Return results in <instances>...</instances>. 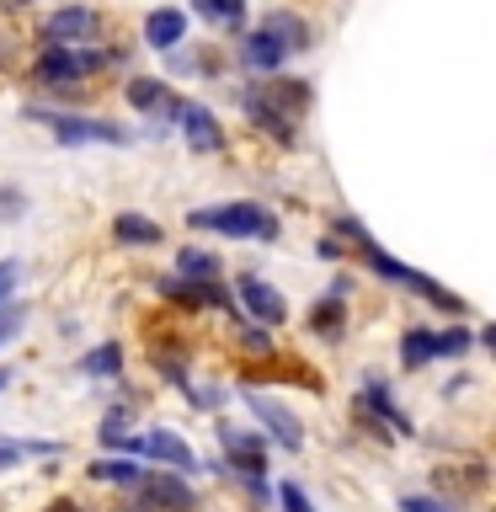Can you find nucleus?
Listing matches in <instances>:
<instances>
[{"mask_svg":"<svg viewBox=\"0 0 496 512\" xmlns=\"http://www.w3.org/2000/svg\"><path fill=\"white\" fill-rule=\"evenodd\" d=\"M400 512H448L438 496H400Z\"/></svg>","mask_w":496,"mask_h":512,"instance_id":"obj_28","label":"nucleus"},{"mask_svg":"<svg viewBox=\"0 0 496 512\" xmlns=\"http://www.w3.org/2000/svg\"><path fill=\"white\" fill-rule=\"evenodd\" d=\"M262 32H272V38H278V43L288 48V54L310 43V32H304V22H299V16H283V11H272L267 22H262Z\"/></svg>","mask_w":496,"mask_h":512,"instance_id":"obj_15","label":"nucleus"},{"mask_svg":"<svg viewBox=\"0 0 496 512\" xmlns=\"http://www.w3.org/2000/svg\"><path fill=\"white\" fill-rule=\"evenodd\" d=\"M22 326H27V310H22V304H11V310H0V342H11V336L22 331Z\"/></svg>","mask_w":496,"mask_h":512,"instance_id":"obj_25","label":"nucleus"},{"mask_svg":"<svg viewBox=\"0 0 496 512\" xmlns=\"http://www.w3.org/2000/svg\"><path fill=\"white\" fill-rule=\"evenodd\" d=\"M43 38L48 48H75V43H91L96 38V11L91 6H64L48 16V27H43Z\"/></svg>","mask_w":496,"mask_h":512,"instance_id":"obj_7","label":"nucleus"},{"mask_svg":"<svg viewBox=\"0 0 496 512\" xmlns=\"http://www.w3.org/2000/svg\"><path fill=\"white\" fill-rule=\"evenodd\" d=\"M182 38H187V16L182 11H171V6L150 11V22H144V43H150V48H176Z\"/></svg>","mask_w":496,"mask_h":512,"instance_id":"obj_11","label":"nucleus"},{"mask_svg":"<svg viewBox=\"0 0 496 512\" xmlns=\"http://www.w3.org/2000/svg\"><path fill=\"white\" fill-rule=\"evenodd\" d=\"M123 368V347L118 342H102L96 352H86V358H80V374H102V379H112Z\"/></svg>","mask_w":496,"mask_h":512,"instance_id":"obj_19","label":"nucleus"},{"mask_svg":"<svg viewBox=\"0 0 496 512\" xmlns=\"http://www.w3.org/2000/svg\"><path fill=\"white\" fill-rule=\"evenodd\" d=\"M219 443H224V454H230L235 475H246L251 486L262 491V475H267V448H262V438H251V432H235V427H219Z\"/></svg>","mask_w":496,"mask_h":512,"instance_id":"obj_6","label":"nucleus"},{"mask_svg":"<svg viewBox=\"0 0 496 512\" xmlns=\"http://www.w3.org/2000/svg\"><path fill=\"white\" fill-rule=\"evenodd\" d=\"M118 448L128 459L144 454V459H160V464H171L176 475H187V470H198V454L176 438V432H144V438H118Z\"/></svg>","mask_w":496,"mask_h":512,"instance_id":"obj_3","label":"nucleus"},{"mask_svg":"<svg viewBox=\"0 0 496 512\" xmlns=\"http://www.w3.org/2000/svg\"><path fill=\"white\" fill-rule=\"evenodd\" d=\"M480 342H486V347L496 352V320H491V326H486V331H480Z\"/></svg>","mask_w":496,"mask_h":512,"instance_id":"obj_31","label":"nucleus"},{"mask_svg":"<svg viewBox=\"0 0 496 512\" xmlns=\"http://www.w3.org/2000/svg\"><path fill=\"white\" fill-rule=\"evenodd\" d=\"M32 118L59 144H128V134L107 118H70V112H43V107H32Z\"/></svg>","mask_w":496,"mask_h":512,"instance_id":"obj_2","label":"nucleus"},{"mask_svg":"<svg viewBox=\"0 0 496 512\" xmlns=\"http://www.w3.org/2000/svg\"><path fill=\"white\" fill-rule=\"evenodd\" d=\"M118 240H134V246H155L160 240V224H150V219H139V214H118Z\"/></svg>","mask_w":496,"mask_h":512,"instance_id":"obj_20","label":"nucleus"},{"mask_svg":"<svg viewBox=\"0 0 496 512\" xmlns=\"http://www.w3.org/2000/svg\"><path fill=\"white\" fill-rule=\"evenodd\" d=\"M246 347H251V352H267L272 342H267V331H246Z\"/></svg>","mask_w":496,"mask_h":512,"instance_id":"obj_30","label":"nucleus"},{"mask_svg":"<svg viewBox=\"0 0 496 512\" xmlns=\"http://www.w3.org/2000/svg\"><path fill=\"white\" fill-rule=\"evenodd\" d=\"M176 112V123L187 128V144L192 150H219V123H214V112L198 107V102H171Z\"/></svg>","mask_w":496,"mask_h":512,"instance_id":"obj_9","label":"nucleus"},{"mask_svg":"<svg viewBox=\"0 0 496 512\" xmlns=\"http://www.w3.org/2000/svg\"><path fill=\"white\" fill-rule=\"evenodd\" d=\"M128 102L134 107H144V112H155V107H171V96H166V86H160V80H134V86H128Z\"/></svg>","mask_w":496,"mask_h":512,"instance_id":"obj_21","label":"nucleus"},{"mask_svg":"<svg viewBox=\"0 0 496 512\" xmlns=\"http://www.w3.org/2000/svg\"><path fill=\"white\" fill-rule=\"evenodd\" d=\"M166 294H176V299H187V304H230V294H224L219 283H160Z\"/></svg>","mask_w":496,"mask_h":512,"instance_id":"obj_17","label":"nucleus"},{"mask_svg":"<svg viewBox=\"0 0 496 512\" xmlns=\"http://www.w3.org/2000/svg\"><path fill=\"white\" fill-rule=\"evenodd\" d=\"M6 384H11V368H0V390H6Z\"/></svg>","mask_w":496,"mask_h":512,"instance_id":"obj_33","label":"nucleus"},{"mask_svg":"<svg viewBox=\"0 0 496 512\" xmlns=\"http://www.w3.org/2000/svg\"><path fill=\"white\" fill-rule=\"evenodd\" d=\"M144 475H150V470H139L134 459H96L91 464V480H112V486H134V491H139Z\"/></svg>","mask_w":496,"mask_h":512,"instance_id":"obj_14","label":"nucleus"},{"mask_svg":"<svg viewBox=\"0 0 496 512\" xmlns=\"http://www.w3.org/2000/svg\"><path fill=\"white\" fill-rule=\"evenodd\" d=\"M22 454H54V448H48V443H27V448H16V443H0V470H11V464L22 459Z\"/></svg>","mask_w":496,"mask_h":512,"instance_id":"obj_24","label":"nucleus"},{"mask_svg":"<svg viewBox=\"0 0 496 512\" xmlns=\"http://www.w3.org/2000/svg\"><path fill=\"white\" fill-rule=\"evenodd\" d=\"M464 347H470V331H443L438 336V358H459Z\"/></svg>","mask_w":496,"mask_h":512,"instance_id":"obj_26","label":"nucleus"},{"mask_svg":"<svg viewBox=\"0 0 496 512\" xmlns=\"http://www.w3.org/2000/svg\"><path fill=\"white\" fill-rule=\"evenodd\" d=\"M283 54H288V48H283L278 38H272V32H262V27H256L251 38H246V48H240V59H246L251 70H278Z\"/></svg>","mask_w":496,"mask_h":512,"instance_id":"obj_12","label":"nucleus"},{"mask_svg":"<svg viewBox=\"0 0 496 512\" xmlns=\"http://www.w3.org/2000/svg\"><path fill=\"white\" fill-rule=\"evenodd\" d=\"M240 304H246V310H251L256 320H262V326H278V320L288 315L283 294H278L272 283H262L256 272H251V278H240Z\"/></svg>","mask_w":496,"mask_h":512,"instance_id":"obj_8","label":"nucleus"},{"mask_svg":"<svg viewBox=\"0 0 496 512\" xmlns=\"http://www.w3.org/2000/svg\"><path fill=\"white\" fill-rule=\"evenodd\" d=\"M176 272H182V278H192V283H214L219 278V262L208 251H176Z\"/></svg>","mask_w":496,"mask_h":512,"instance_id":"obj_16","label":"nucleus"},{"mask_svg":"<svg viewBox=\"0 0 496 512\" xmlns=\"http://www.w3.org/2000/svg\"><path fill=\"white\" fill-rule=\"evenodd\" d=\"M11 283H16V262H0V304L11 299Z\"/></svg>","mask_w":496,"mask_h":512,"instance_id":"obj_29","label":"nucleus"},{"mask_svg":"<svg viewBox=\"0 0 496 512\" xmlns=\"http://www.w3.org/2000/svg\"><path fill=\"white\" fill-rule=\"evenodd\" d=\"M336 326H342V304H320V310H315V331L336 336Z\"/></svg>","mask_w":496,"mask_h":512,"instance_id":"obj_27","label":"nucleus"},{"mask_svg":"<svg viewBox=\"0 0 496 512\" xmlns=\"http://www.w3.org/2000/svg\"><path fill=\"white\" fill-rule=\"evenodd\" d=\"M278 502H283V512H315V502L294 486V480H283V486H278Z\"/></svg>","mask_w":496,"mask_h":512,"instance_id":"obj_23","label":"nucleus"},{"mask_svg":"<svg viewBox=\"0 0 496 512\" xmlns=\"http://www.w3.org/2000/svg\"><path fill=\"white\" fill-rule=\"evenodd\" d=\"M139 502L150 512H192L198 507V491H192L176 470H155V475L139 480Z\"/></svg>","mask_w":496,"mask_h":512,"instance_id":"obj_4","label":"nucleus"},{"mask_svg":"<svg viewBox=\"0 0 496 512\" xmlns=\"http://www.w3.org/2000/svg\"><path fill=\"white\" fill-rule=\"evenodd\" d=\"M48 512H80L75 502H54V507H48Z\"/></svg>","mask_w":496,"mask_h":512,"instance_id":"obj_32","label":"nucleus"},{"mask_svg":"<svg viewBox=\"0 0 496 512\" xmlns=\"http://www.w3.org/2000/svg\"><path fill=\"white\" fill-rule=\"evenodd\" d=\"M427 358H438V336H432V331H406V342H400V363L422 368Z\"/></svg>","mask_w":496,"mask_h":512,"instance_id":"obj_18","label":"nucleus"},{"mask_svg":"<svg viewBox=\"0 0 496 512\" xmlns=\"http://www.w3.org/2000/svg\"><path fill=\"white\" fill-rule=\"evenodd\" d=\"M246 406L256 411V422L267 427V438H272V443H283L288 454H299V448H304L299 416L288 411V406H278V400H272V395H256V390H246Z\"/></svg>","mask_w":496,"mask_h":512,"instance_id":"obj_5","label":"nucleus"},{"mask_svg":"<svg viewBox=\"0 0 496 512\" xmlns=\"http://www.w3.org/2000/svg\"><path fill=\"white\" fill-rule=\"evenodd\" d=\"M363 406H368V411H379L395 432H411V422L400 416V406L390 400V390H384V379H368V384H363Z\"/></svg>","mask_w":496,"mask_h":512,"instance_id":"obj_13","label":"nucleus"},{"mask_svg":"<svg viewBox=\"0 0 496 512\" xmlns=\"http://www.w3.org/2000/svg\"><path fill=\"white\" fill-rule=\"evenodd\" d=\"M187 224H192V230L235 235V240H272V235H278V219H272L262 203H214V208H192Z\"/></svg>","mask_w":496,"mask_h":512,"instance_id":"obj_1","label":"nucleus"},{"mask_svg":"<svg viewBox=\"0 0 496 512\" xmlns=\"http://www.w3.org/2000/svg\"><path fill=\"white\" fill-rule=\"evenodd\" d=\"M198 16H208V22H224V27H235L240 16H246V0H198Z\"/></svg>","mask_w":496,"mask_h":512,"instance_id":"obj_22","label":"nucleus"},{"mask_svg":"<svg viewBox=\"0 0 496 512\" xmlns=\"http://www.w3.org/2000/svg\"><path fill=\"white\" fill-rule=\"evenodd\" d=\"M86 70H96V54H70V48H48V54L38 59V75L54 80V86H64V80H80Z\"/></svg>","mask_w":496,"mask_h":512,"instance_id":"obj_10","label":"nucleus"}]
</instances>
